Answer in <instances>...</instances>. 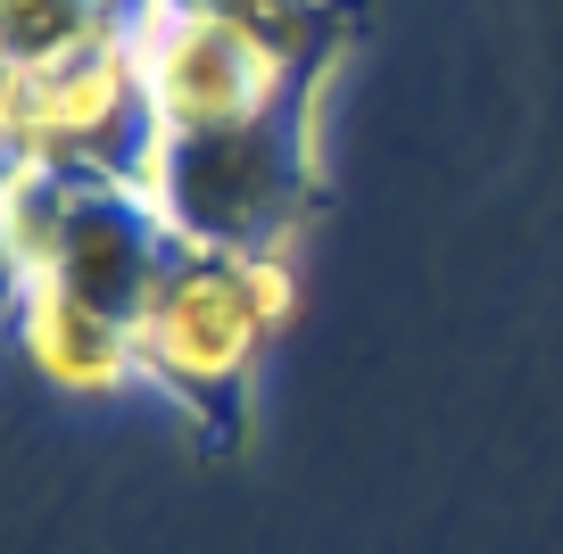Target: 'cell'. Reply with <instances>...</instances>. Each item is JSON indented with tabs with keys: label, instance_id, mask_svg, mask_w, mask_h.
I'll return each mask as SVG.
<instances>
[{
	"label": "cell",
	"instance_id": "6da1fadb",
	"mask_svg": "<svg viewBox=\"0 0 563 554\" xmlns=\"http://www.w3.org/2000/svg\"><path fill=\"white\" fill-rule=\"evenodd\" d=\"M133 347H141V389L224 439L241 431L249 381L274 347V314L257 307L232 248H175L133 314Z\"/></svg>",
	"mask_w": 563,
	"mask_h": 554
},
{
	"label": "cell",
	"instance_id": "7a4b0ae2",
	"mask_svg": "<svg viewBox=\"0 0 563 554\" xmlns=\"http://www.w3.org/2000/svg\"><path fill=\"white\" fill-rule=\"evenodd\" d=\"M141 51V91L158 133H232V124H265L299 108L307 67L265 51L257 34L224 18H191V9H133L124 18Z\"/></svg>",
	"mask_w": 563,
	"mask_h": 554
},
{
	"label": "cell",
	"instance_id": "3957f363",
	"mask_svg": "<svg viewBox=\"0 0 563 554\" xmlns=\"http://www.w3.org/2000/svg\"><path fill=\"white\" fill-rule=\"evenodd\" d=\"M9 340L18 356L34 364L58 398H84V406H108L124 389H141V347H133V323L100 298L67 290V281H42L9 307Z\"/></svg>",
	"mask_w": 563,
	"mask_h": 554
},
{
	"label": "cell",
	"instance_id": "277c9868",
	"mask_svg": "<svg viewBox=\"0 0 563 554\" xmlns=\"http://www.w3.org/2000/svg\"><path fill=\"white\" fill-rule=\"evenodd\" d=\"M166 257H175V241H166L124 191H84V215H75V241H67L58 281L84 290V298H100V307H117L124 323H133L141 298H150V281L166 274Z\"/></svg>",
	"mask_w": 563,
	"mask_h": 554
},
{
	"label": "cell",
	"instance_id": "5b68a950",
	"mask_svg": "<svg viewBox=\"0 0 563 554\" xmlns=\"http://www.w3.org/2000/svg\"><path fill=\"white\" fill-rule=\"evenodd\" d=\"M84 191L91 182H67V174H42V166L0 174V314L18 307L25 290L58 281L75 215H84Z\"/></svg>",
	"mask_w": 563,
	"mask_h": 554
},
{
	"label": "cell",
	"instance_id": "8992f818",
	"mask_svg": "<svg viewBox=\"0 0 563 554\" xmlns=\"http://www.w3.org/2000/svg\"><path fill=\"white\" fill-rule=\"evenodd\" d=\"M108 9H117V18H124V9H133V0H108Z\"/></svg>",
	"mask_w": 563,
	"mask_h": 554
}]
</instances>
